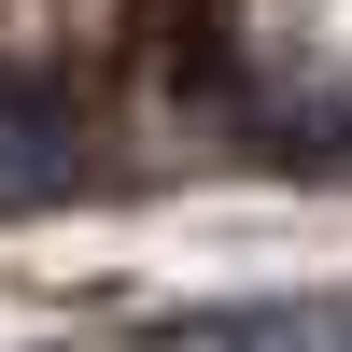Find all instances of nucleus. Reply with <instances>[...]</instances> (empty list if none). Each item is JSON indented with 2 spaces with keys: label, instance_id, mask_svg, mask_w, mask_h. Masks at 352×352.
<instances>
[{
  "label": "nucleus",
  "instance_id": "nucleus-1",
  "mask_svg": "<svg viewBox=\"0 0 352 352\" xmlns=\"http://www.w3.org/2000/svg\"><path fill=\"white\" fill-rule=\"evenodd\" d=\"M99 352H352V310L338 296H212V310H155Z\"/></svg>",
  "mask_w": 352,
  "mask_h": 352
},
{
  "label": "nucleus",
  "instance_id": "nucleus-2",
  "mask_svg": "<svg viewBox=\"0 0 352 352\" xmlns=\"http://www.w3.org/2000/svg\"><path fill=\"white\" fill-rule=\"evenodd\" d=\"M99 184V155H85V127L56 99H28V85H0V212H56V197Z\"/></svg>",
  "mask_w": 352,
  "mask_h": 352
}]
</instances>
